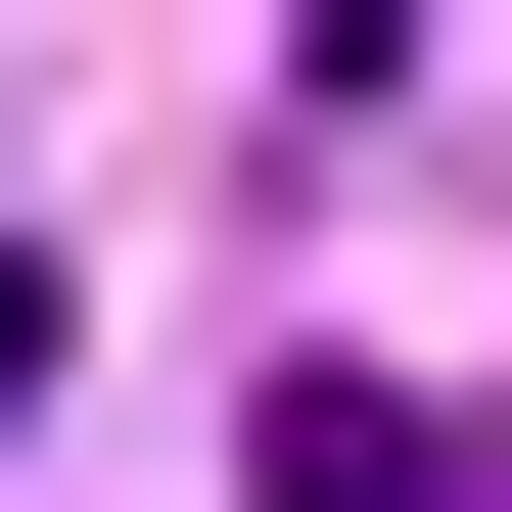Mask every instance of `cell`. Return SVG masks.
<instances>
[{
	"instance_id": "1",
	"label": "cell",
	"mask_w": 512,
	"mask_h": 512,
	"mask_svg": "<svg viewBox=\"0 0 512 512\" xmlns=\"http://www.w3.org/2000/svg\"><path fill=\"white\" fill-rule=\"evenodd\" d=\"M280 512H512V419L466 373H280Z\"/></svg>"
}]
</instances>
